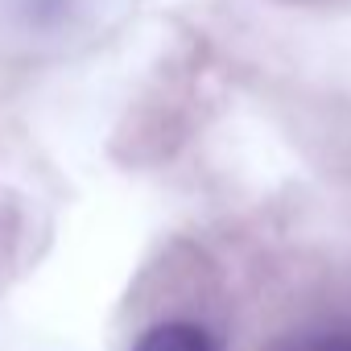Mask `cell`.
Returning a JSON list of instances; mask_svg holds the SVG:
<instances>
[{
  "label": "cell",
  "mask_w": 351,
  "mask_h": 351,
  "mask_svg": "<svg viewBox=\"0 0 351 351\" xmlns=\"http://www.w3.org/2000/svg\"><path fill=\"white\" fill-rule=\"evenodd\" d=\"M281 351H351V335H318V339H302L289 343Z\"/></svg>",
  "instance_id": "obj_2"
},
{
  "label": "cell",
  "mask_w": 351,
  "mask_h": 351,
  "mask_svg": "<svg viewBox=\"0 0 351 351\" xmlns=\"http://www.w3.org/2000/svg\"><path fill=\"white\" fill-rule=\"evenodd\" d=\"M132 351H219L215 335L199 322H182V318H173V322H157L149 326Z\"/></svg>",
  "instance_id": "obj_1"
}]
</instances>
